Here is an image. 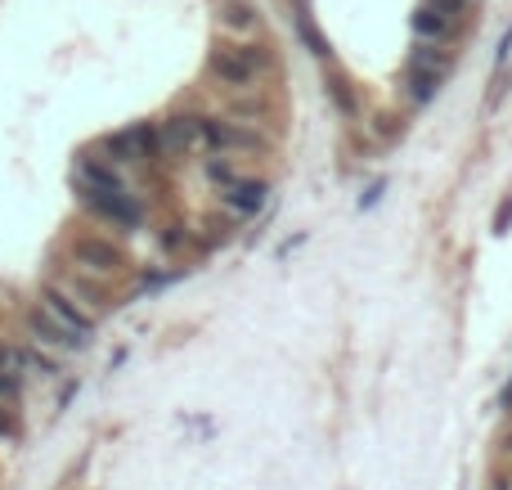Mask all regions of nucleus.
Listing matches in <instances>:
<instances>
[{
    "label": "nucleus",
    "instance_id": "nucleus-12",
    "mask_svg": "<svg viewBox=\"0 0 512 490\" xmlns=\"http://www.w3.org/2000/svg\"><path fill=\"white\" fill-rule=\"evenodd\" d=\"M221 198H225V207L234 217H256L265 207V198H270V185L265 180H234L230 189H221Z\"/></svg>",
    "mask_w": 512,
    "mask_h": 490
},
{
    "label": "nucleus",
    "instance_id": "nucleus-2",
    "mask_svg": "<svg viewBox=\"0 0 512 490\" xmlns=\"http://www.w3.org/2000/svg\"><path fill=\"white\" fill-rule=\"evenodd\" d=\"M67 257H72V265L86 270V274H117V270H122V252H117L108 239H95V234L72 239V243H67Z\"/></svg>",
    "mask_w": 512,
    "mask_h": 490
},
{
    "label": "nucleus",
    "instance_id": "nucleus-11",
    "mask_svg": "<svg viewBox=\"0 0 512 490\" xmlns=\"http://www.w3.org/2000/svg\"><path fill=\"white\" fill-rule=\"evenodd\" d=\"M86 202L95 207L99 217H108L113 225H126V230H135V225H139V217H144V212H139V202H135L126 189H113V194H95V198H86Z\"/></svg>",
    "mask_w": 512,
    "mask_h": 490
},
{
    "label": "nucleus",
    "instance_id": "nucleus-16",
    "mask_svg": "<svg viewBox=\"0 0 512 490\" xmlns=\"http://www.w3.org/2000/svg\"><path fill=\"white\" fill-rule=\"evenodd\" d=\"M333 99H337V108H342V113H355V99H351L346 82H333Z\"/></svg>",
    "mask_w": 512,
    "mask_h": 490
},
{
    "label": "nucleus",
    "instance_id": "nucleus-3",
    "mask_svg": "<svg viewBox=\"0 0 512 490\" xmlns=\"http://www.w3.org/2000/svg\"><path fill=\"white\" fill-rule=\"evenodd\" d=\"M41 306H45L54 320H63L67 328H77L82 337L95 333V311H86L77 297H72V288H63V284H45V288H41Z\"/></svg>",
    "mask_w": 512,
    "mask_h": 490
},
{
    "label": "nucleus",
    "instance_id": "nucleus-5",
    "mask_svg": "<svg viewBox=\"0 0 512 490\" xmlns=\"http://www.w3.org/2000/svg\"><path fill=\"white\" fill-rule=\"evenodd\" d=\"M28 333H32L36 342H45V346H59V352H77V346H86V342H91V337H82L77 328H67L63 320H54L45 306L28 315Z\"/></svg>",
    "mask_w": 512,
    "mask_h": 490
},
{
    "label": "nucleus",
    "instance_id": "nucleus-4",
    "mask_svg": "<svg viewBox=\"0 0 512 490\" xmlns=\"http://www.w3.org/2000/svg\"><path fill=\"white\" fill-rule=\"evenodd\" d=\"M104 149H108L117 162H139V158L158 154V126L139 122V126H130V130H122V135H108Z\"/></svg>",
    "mask_w": 512,
    "mask_h": 490
},
{
    "label": "nucleus",
    "instance_id": "nucleus-13",
    "mask_svg": "<svg viewBox=\"0 0 512 490\" xmlns=\"http://www.w3.org/2000/svg\"><path fill=\"white\" fill-rule=\"evenodd\" d=\"M207 180H211V185H221V189H230V185L239 180V171H234L230 158H211V162H207Z\"/></svg>",
    "mask_w": 512,
    "mask_h": 490
},
{
    "label": "nucleus",
    "instance_id": "nucleus-18",
    "mask_svg": "<svg viewBox=\"0 0 512 490\" xmlns=\"http://www.w3.org/2000/svg\"><path fill=\"white\" fill-rule=\"evenodd\" d=\"M14 432H19V423H14L5 409H0V437H14Z\"/></svg>",
    "mask_w": 512,
    "mask_h": 490
},
{
    "label": "nucleus",
    "instance_id": "nucleus-6",
    "mask_svg": "<svg viewBox=\"0 0 512 490\" xmlns=\"http://www.w3.org/2000/svg\"><path fill=\"white\" fill-rule=\"evenodd\" d=\"M158 149H162V154L202 149V117H167V122L158 126Z\"/></svg>",
    "mask_w": 512,
    "mask_h": 490
},
{
    "label": "nucleus",
    "instance_id": "nucleus-14",
    "mask_svg": "<svg viewBox=\"0 0 512 490\" xmlns=\"http://www.w3.org/2000/svg\"><path fill=\"white\" fill-rule=\"evenodd\" d=\"M427 5H431V10H441V14H450V19H459V23H463V14H468V5H472V0H427Z\"/></svg>",
    "mask_w": 512,
    "mask_h": 490
},
{
    "label": "nucleus",
    "instance_id": "nucleus-20",
    "mask_svg": "<svg viewBox=\"0 0 512 490\" xmlns=\"http://www.w3.org/2000/svg\"><path fill=\"white\" fill-rule=\"evenodd\" d=\"M503 454H512V432H508V437H503Z\"/></svg>",
    "mask_w": 512,
    "mask_h": 490
},
{
    "label": "nucleus",
    "instance_id": "nucleus-21",
    "mask_svg": "<svg viewBox=\"0 0 512 490\" xmlns=\"http://www.w3.org/2000/svg\"><path fill=\"white\" fill-rule=\"evenodd\" d=\"M494 490H512V486H508V481H499V486H494Z\"/></svg>",
    "mask_w": 512,
    "mask_h": 490
},
{
    "label": "nucleus",
    "instance_id": "nucleus-8",
    "mask_svg": "<svg viewBox=\"0 0 512 490\" xmlns=\"http://www.w3.org/2000/svg\"><path fill=\"white\" fill-rule=\"evenodd\" d=\"M216 28H221L225 36H234V41H248V36L261 32V10L248 5V0H225L221 14H216Z\"/></svg>",
    "mask_w": 512,
    "mask_h": 490
},
{
    "label": "nucleus",
    "instance_id": "nucleus-7",
    "mask_svg": "<svg viewBox=\"0 0 512 490\" xmlns=\"http://www.w3.org/2000/svg\"><path fill=\"white\" fill-rule=\"evenodd\" d=\"M202 145L225 154V149H261V139L234 122H221V117H202Z\"/></svg>",
    "mask_w": 512,
    "mask_h": 490
},
{
    "label": "nucleus",
    "instance_id": "nucleus-15",
    "mask_svg": "<svg viewBox=\"0 0 512 490\" xmlns=\"http://www.w3.org/2000/svg\"><path fill=\"white\" fill-rule=\"evenodd\" d=\"M508 225H512V198L499 202V212H494V234H508Z\"/></svg>",
    "mask_w": 512,
    "mask_h": 490
},
{
    "label": "nucleus",
    "instance_id": "nucleus-9",
    "mask_svg": "<svg viewBox=\"0 0 512 490\" xmlns=\"http://www.w3.org/2000/svg\"><path fill=\"white\" fill-rule=\"evenodd\" d=\"M459 19H450V14H441V10H431L427 0L414 10V36L418 41H436V45H450L454 36H459Z\"/></svg>",
    "mask_w": 512,
    "mask_h": 490
},
{
    "label": "nucleus",
    "instance_id": "nucleus-1",
    "mask_svg": "<svg viewBox=\"0 0 512 490\" xmlns=\"http://www.w3.org/2000/svg\"><path fill=\"white\" fill-rule=\"evenodd\" d=\"M207 67H211V77L221 82V86H230V91H252L256 67H265V54H261L256 45H216L211 59H207Z\"/></svg>",
    "mask_w": 512,
    "mask_h": 490
},
{
    "label": "nucleus",
    "instance_id": "nucleus-10",
    "mask_svg": "<svg viewBox=\"0 0 512 490\" xmlns=\"http://www.w3.org/2000/svg\"><path fill=\"white\" fill-rule=\"evenodd\" d=\"M72 180H77V189H82L86 198L122 189V176H117L113 167H104L99 158H91V154H82V162H77V171H72Z\"/></svg>",
    "mask_w": 512,
    "mask_h": 490
},
{
    "label": "nucleus",
    "instance_id": "nucleus-17",
    "mask_svg": "<svg viewBox=\"0 0 512 490\" xmlns=\"http://www.w3.org/2000/svg\"><path fill=\"white\" fill-rule=\"evenodd\" d=\"M19 391V378H10V374H0V400H10Z\"/></svg>",
    "mask_w": 512,
    "mask_h": 490
},
{
    "label": "nucleus",
    "instance_id": "nucleus-19",
    "mask_svg": "<svg viewBox=\"0 0 512 490\" xmlns=\"http://www.w3.org/2000/svg\"><path fill=\"white\" fill-rule=\"evenodd\" d=\"M508 54H512V28H508V36H503V41H499V63H503V59H508Z\"/></svg>",
    "mask_w": 512,
    "mask_h": 490
}]
</instances>
